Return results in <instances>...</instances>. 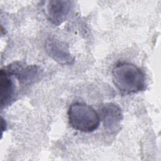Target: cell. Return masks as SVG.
Wrapping results in <instances>:
<instances>
[{
  "mask_svg": "<svg viewBox=\"0 0 161 161\" xmlns=\"http://www.w3.org/2000/svg\"><path fill=\"white\" fill-rule=\"evenodd\" d=\"M112 79L116 88L126 94L138 92L145 87L143 72L139 67L129 62L116 64L112 70Z\"/></svg>",
  "mask_w": 161,
  "mask_h": 161,
  "instance_id": "obj_1",
  "label": "cell"
},
{
  "mask_svg": "<svg viewBox=\"0 0 161 161\" xmlns=\"http://www.w3.org/2000/svg\"><path fill=\"white\" fill-rule=\"evenodd\" d=\"M26 87L13 64L1 69L0 73L1 108L11 105L18 97L20 88Z\"/></svg>",
  "mask_w": 161,
  "mask_h": 161,
  "instance_id": "obj_3",
  "label": "cell"
},
{
  "mask_svg": "<svg viewBox=\"0 0 161 161\" xmlns=\"http://www.w3.org/2000/svg\"><path fill=\"white\" fill-rule=\"evenodd\" d=\"M72 1H48L45 6V14L48 19L53 25L58 26L67 18L72 9Z\"/></svg>",
  "mask_w": 161,
  "mask_h": 161,
  "instance_id": "obj_4",
  "label": "cell"
},
{
  "mask_svg": "<svg viewBox=\"0 0 161 161\" xmlns=\"http://www.w3.org/2000/svg\"><path fill=\"white\" fill-rule=\"evenodd\" d=\"M69 124L72 128L84 133H90L99 126L100 118L91 106L83 103H74L67 112Z\"/></svg>",
  "mask_w": 161,
  "mask_h": 161,
  "instance_id": "obj_2",
  "label": "cell"
},
{
  "mask_svg": "<svg viewBox=\"0 0 161 161\" xmlns=\"http://www.w3.org/2000/svg\"><path fill=\"white\" fill-rule=\"evenodd\" d=\"M101 118L106 130L115 131L123 119V114L120 107L114 103H107L100 111Z\"/></svg>",
  "mask_w": 161,
  "mask_h": 161,
  "instance_id": "obj_6",
  "label": "cell"
},
{
  "mask_svg": "<svg viewBox=\"0 0 161 161\" xmlns=\"http://www.w3.org/2000/svg\"><path fill=\"white\" fill-rule=\"evenodd\" d=\"M47 52L55 61L63 65H70L74 62V58L70 53L65 43L50 38L45 44Z\"/></svg>",
  "mask_w": 161,
  "mask_h": 161,
  "instance_id": "obj_5",
  "label": "cell"
}]
</instances>
